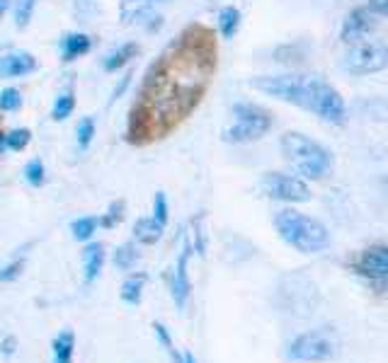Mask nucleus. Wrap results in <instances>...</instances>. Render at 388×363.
<instances>
[{
    "label": "nucleus",
    "mask_w": 388,
    "mask_h": 363,
    "mask_svg": "<svg viewBox=\"0 0 388 363\" xmlns=\"http://www.w3.org/2000/svg\"><path fill=\"white\" fill-rule=\"evenodd\" d=\"M233 119L229 128L224 131L226 143H253L260 141L264 133L272 128L274 119L272 112L255 102H235L233 104Z\"/></svg>",
    "instance_id": "423d86ee"
},
{
    "label": "nucleus",
    "mask_w": 388,
    "mask_h": 363,
    "mask_svg": "<svg viewBox=\"0 0 388 363\" xmlns=\"http://www.w3.org/2000/svg\"><path fill=\"white\" fill-rule=\"evenodd\" d=\"M240 27V10L233 6H226L221 8L219 12V35L224 37V39H233L235 32H238Z\"/></svg>",
    "instance_id": "f3484780"
},
{
    "label": "nucleus",
    "mask_w": 388,
    "mask_h": 363,
    "mask_svg": "<svg viewBox=\"0 0 388 363\" xmlns=\"http://www.w3.org/2000/svg\"><path fill=\"white\" fill-rule=\"evenodd\" d=\"M340 337L333 327H318L296 334L287 344V358L294 363H328L340 356Z\"/></svg>",
    "instance_id": "39448f33"
},
{
    "label": "nucleus",
    "mask_w": 388,
    "mask_h": 363,
    "mask_svg": "<svg viewBox=\"0 0 388 363\" xmlns=\"http://www.w3.org/2000/svg\"><path fill=\"white\" fill-rule=\"evenodd\" d=\"M30 128H15V131L8 133V148H12V150H22V148L30 143Z\"/></svg>",
    "instance_id": "7c9ffc66"
},
{
    "label": "nucleus",
    "mask_w": 388,
    "mask_h": 363,
    "mask_svg": "<svg viewBox=\"0 0 388 363\" xmlns=\"http://www.w3.org/2000/svg\"><path fill=\"white\" fill-rule=\"evenodd\" d=\"M274 228H277L279 237L301 255H320L330 247L328 228L313 216H306L296 208L279 211L274 216Z\"/></svg>",
    "instance_id": "20e7f679"
},
{
    "label": "nucleus",
    "mask_w": 388,
    "mask_h": 363,
    "mask_svg": "<svg viewBox=\"0 0 388 363\" xmlns=\"http://www.w3.org/2000/svg\"><path fill=\"white\" fill-rule=\"evenodd\" d=\"M189 257H192V247L184 245L182 252L177 257V266L173 271V279H170V293H173V300L180 310L187 305L189 298V291H192V284H189V274H187V266H189Z\"/></svg>",
    "instance_id": "9b49d317"
},
{
    "label": "nucleus",
    "mask_w": 388,
    "mask_h": 363,
    "mask_svg": "<svg viewBox=\"0 0 388 363\" xmlns=\"http://www.w3.org/2000/svg\"><path fill=\"white\" fill-rule=\"evenodd\" d=\"M136 259H139V252H136L134 245H122L119 250L115 252V266L122 271H129L134 269Z\"/></svg>",
    "instance_id": "4be33fe9"
},
{
    "label": "nucleus",
    "mask_w": 388,
    "mask_h": 363,
    "mask_svg": "<svg viewBox=\"0 0 388 363\" xmlns=\"http://www.w3.org/2000/svg\"><path fill=\"white\" fill-rule=\"evenodd\" d=\"M136 54H139V46L131 41V44H124V46H119L117 51H112L110 56L105 59V70H110V73H115V70H119L122 66H126L129 63L131 59H136Z\"/></svg>",
    "instance_id": "a211bd4d"
},
{
    "label": "nucleus",
    "mask_w": 388,
    "mask_h": 363,
    "mask_svg": "<svg viewBox=\"0 0 388 363\" xmlns=\"http://www.w3.org/2000/svg\"><path fill=\"white\" fill-rule=\"evenodd\" d=\"M367 8L374 15L388 17V0H367Z\"/></svg>",
    "instance_id": "473e14b6"
},
{
    "label": "nucleus",
    "mask_w": 388,
    "mask_h": 363,
    "mask_svg": "<svg viewBox=\"0 0 388 363\" xmlns=\"http://www.w3.org/2000/svg\"><path fill=\"white\" fill-rule=\"evenodd\" d=\"M250 88L306 109L325 124L333 126L347 124V104L342 95L318 75H260L250 80Z\"/></svg>",
    "instance_id": "f03ea898"
},
{
    "label": "nucleus",
    "mask_w": 388,
    "mask_h": 363,
    "mask_svg": "<svg viewBox=\"0 0 388 363\" xmlns=\"http://www.w3.org/2000/svg\"><path fill=\"white\" fill-rule=\"evenodd\" d=\"M90 51V37L88 35H68L64 39V61H75L78 56Z\"/></svg>",
    "instance_id": "aec40b11"
},
{
    "label": "nucleus",
    "mask_w": 388,
    "mask_h": 363,
    "mask_svg": "<svg viewBox=\"0 0 388 363\" xmlns=\"http://www.w3.org/2000/svg\"><path fill=\"white\" fill-rule=\"evenodd\" d=\"M122 216H124V202H115L110 206V211H107V216L100 218V226L102 228H115L117 223L122 221Z\"/></svg>",
    "instance_id": "c85d7f7f"
},
{
    "label": "nucleus",
    "mask_w": 388,
    "mask_h": 363,
    "mask_svg": "<svg viewBox=\"0 0 388 363\" xmlns=\"http://www.w3.org/2000/svg\"><path fill=\"white\" fill-rule=\"evenodd\" d=\"M383 184H386V187H388V177H386V179H383Z\"/></svg>",
    "instance_id": "4c0bfd02"
},
{
    "label": "nucleus",
    "mask_w": 388,
    "mask_h": 363,
    "mask_svg": "<svg viewBox=\"0 0 388 363\" xmlns=\"http://www.w3.org/2000/svg\"><path fill=\"white\" fill-rule=\"evenodd\" d=\"M8 6H10V0H0V20H3V15H6Z\"/></svg>",
    "instance_id": "f704fd0d"
},
{
    "label": "nucleus",
    "mask_w": 388,
    "mask_h": 363,
    "mask_svg": "<svg viewBox=\"0 0 388 363\" xmlns=\"http://www.w3.org/2000/svg\"><path fill=\"white\" fill-rule=\"evenodd\" d=\"M260 192L272 202L284 204H306L311 202V187L306 179L284 172H264L260 179Z\"/></svg>",
    "instance_id": "6e6552de"
},
{
    "label": "nucleus",
    "mask_w": 388,
    "mask_h": 363,
    "mask_svg": "<svg viewBox=\"0 0 388 363\" xmlns=\"http://www.w3.org/2000/svg\"><path fill=\"white\" fill-rule=\"evenodd\" d=\"M22 262H12V264H8V266H3L0 269V284H6V281H15L17 276L22 274Z\"/></svg>",
    "instance_id": "2f4dec72"
},
{
    "label": "nucleus",
    "mask_w": 388,
    "mask_h": 363,
    "mask_svg": "<svg viewBox=\"0 0 388 363\" xmlns=\"http://www.w3.org/2000/svg\"><path fill=\"white\" fill-rule=\"evenodd\" d=\"M75 107V97L70 92H64L59 99L54 102V112H51V117L56 119V121H64V119L70 117V112H73Z\"/></svg>",
    "instance_id": "b1692460"
},
{
    "label": "nucleus",
    "mask_w": 388,
    "mask_h": 363,
    "mask_svg": "<svg viewBox=\"0 0 388 363\" xmlns=\"http://www.w3.org/2000/svg\"><path fill=\"white\" fill-rule=\"evenodd\" d=\"M148 3H165V0H148Z\"/></svg>",
    "instance_id": "e433bc0d"
},
{
    "label": "nucleus",
    "mask_w": 388,
    "mask_h": 363,
    "mask_svg": "<svg viewBox=\"0 0 388 363\" xmlns=\"http://www.w3.org/2000/svg\"><path fill=\"white\" fill-rule=\"evenodd\" d=\"M214 70V35L204 27L184 30L146 75L139 107H134V112L141 109V114H131V121H139V131L131 138L141 141V133L158 138L182 121L202 102Z\"/></svg>",
    "instance_id": "f257e3e1"
},
{
    "label": "nucleus",
    "mask_w": 388,
    "mask_h": 363,
    "mask_svg": "<svg viewBox=\"0 0 388 363\" xmlns=\"http://www.w3.org/2000/svg\"><path fill=\"white\" fill-rule=\"evenodd\" d=\"M352 269L354 274L371 281V284L388 286V245H376L362 250L357 255V259L352 262Z\"/></svg>",
    "instance_id": "1a4fd4ad"
},
{
    "label": "nucleus",
    "mask_w": 388,
    "mask_h": 363,
    "mask_svg": "<svg viewBox=\"0 0 388 363\" xmlns=\"http://www.w3.org/2000/svg\"><path fill=\"white\" fill-rule=\"evenodd\" d=\"M20 104H22V97L15 88H8L0 92V109H3V112H12V109H17Z\"/></svg>",
    "instance_id": "bb28decb"
},
{
    "label": "nucleus",
    "mask_w": 388,
    "mask_h": 363,
    "mask_svg": "<svg viewBox=\"0 0 388 363\" xmlns=\"http://www.w3.org/2000/svg\"><path fill=\"white\" fill-rule=\"evenodd\" d=\"M279 148L287 165L301 179H325L333 170V153L301 131H287L279 138Z\"/></svg>",
    "instance_id": "7ed1b4c3"
},
{
    "label": "nucleus",
    "mask_w": 388,
    "mask_h": 363,
    "mask_svg": "<svg viewBox=\"0 0 388 363\" xmlns=\"http://www.w3.org/2000/svg\"><path fill=\"white\" fill-rule=\"evenodd\" d=\"M342 68L349 75H374L388 68V44L381 39H364L347 44L342 56Z\"/></svg>",
    "instance_id": "0eeeda50"
},
{
    "label": "nucleus",
    "mask_w": 388,
    "mask_h": 363,
    "mask_svg": "<svg viewBox=\"0 0 388 363\" xmlns=\"http://www.w3.org/2000/svg\"><path fill=\"white\" fill-rule=\"evenodd\" d=\"M35 6H37V0H17V10H15L17 27H25L27 22H30L32 12H35Z\"/></svg>",
    "instance_id": "c756f323"
},
{
    "label": "nucleus",
    "mask_w": 388,
    "mask_h": 363,
    "mask_svg": "<svg viewBox=\"0 0 388 363\" xmlns=\"http://www.w3.org/2000/svg\"><path fill=\"white\" fill-rule=\"evenodd\" d=\"M170 208H168V197H165V192H155L153 197V218L160 223V226H165L168 223V216H170Z\"/></svg>",
    "instance_id": "393cba45"
},
{
    "label": "nucleus",
    "mask_w": 388,
    "mask_h": 363,
    "mask_svg": "<svg viewBox=\"0 0 388 363\" xmlns=\"http://www.w3.org/2000/svg\"><path fill=\"white\" fill-rule=\"evenodd\" d=\"M182 363H197V358H194L192 351H184L182 353Z\"/></svg>",
    "instance_id": "72a5a7b5"
},
{
    "label": "nucleus",
    "mask_w": 388,
    "mask_h": 363,
    "mask_svg": "<svg viewBox=\"0 0 388 363\" xmlns=\"http://www.w3.org/2000/svg\"><path fill=\"white\" fill-rule=\"evenodd\" d=\"M78 146L80 148H88L90 146V141H93V136H95V121L90 117H85L83 121L78 124Z\"/></svg>",
    "instance_id": "cd10ccee"
},
{
    "label": "nucleus",
    "mask_w": 388,
    "mask_h": 363,
    "mask_svg": "<svg viewBox=\"0 0 388 363\" xmlns=\"http://www.w3.org/2000/svg\"><path fill=\"white\" fill-rule=\"evenodd\" d=\"M105 264V250L100 242H90L83 250V271H85V284H93L102 271Z\"/></svg>",
    "instance_id": "ddd939ff"
},
{
    "label": "nucleus",
    "mask_w": 388,
    "mask_h": 363,
    "mask_svg": "<svg viewBox=\"0 0 388 363\" xmlns=\"http://www.w3.org/2000/svg\"><path fill=\"white\" fill-rule=\"evenodd\" d=\"M6 146H8V136H3V133H0V153L6 150Z\"/></svg>",
    "instance_id": "c9c22d12"
},
{
    "label": "nucleus",
    "mask_w": 388,
    "mask_h": 363,
    "mask_svg": "<svg viewBox=\"0 0 388 363\" xmlns=\"http://www.w3.org/2000/svg\"><path fill=\"white\" fill-rule=\"evenodd\" d=\"M374 27H376V15H374L369 8H354V10L345 17L342 30H340V39H342L345 44H354V41L371 35Z\"/></svg>",
    "instance_id": "9d476101"
},
{
    "label": "nucleus",
    "mask_w": 388,
    "mask_h": 363,
    "mask_svg": "<svg viewBox=\"0 0 388 363\" xmlns=\"http://www.w3.org/2000/svg\"><path fill=\"white\" fill-rule=\"evenodd\" d=\"M163 228L165 226H160L153 216L139 218V221L134 223V237L139 242H144V245H155V242L160 240V235H163Z\"/></svg>",
    "instance_id": "dca6fc26"
},
{
    "label": "nucleus",
    "mask_w": 388,
    "mask_h": 363,
    "mask_svg": "<svg viewBox=\"0 0 388 363\" xmlns=\"http://www.w3.org/2000/svg\"><path fill=\"white\" fill-rule=\"evenodd\" d=\"M141 3H146V0L134 3V8H124V12H122L124 22L126 25L146 27V30H158V27L163 25V17L155 15V12L151 10V6H141Z\"/></svg>",
    "instance_id": "f8f14e48"
},
{
    "label": "nucleus",
    "mask_w": 388,
    "mask_h": 363,
    "mask_svg": "<svg viewBox=\"0 0 388 363\" xmlns=\"http://www.w3.org/2000/svg\"><path fill=\"white\" fill-rule=\"evenodd\" d=\"M51 351H54V363H73L75 353V332L73 329H61L51 342Z\"/></svg>",
    "instance_id": "2eb2a0df"
},
{
    "label": "nucleus",
    "mask_w": 388,
    "mask_h": 363,
    "mask_svg": "<svg viewBox=\"0 0 388 363\" xmlns=\"http://www.w3.org/2000/svg\"><path fill=\"white\" fill-rule=\"evenodd\" d=\"M97 226H100V221L93 216H83L78 218V221H73V226H70V230H73V237L80 242L90 240V237L95 235V230H97Z\"/></svg>",
    "instance_id": "412c9836"
},
{
    "label": "nucleus",
    "mask_w": 388,
    "mask_h": 363,
    "mask_svg": "<svg viewBox=\"0 0 388 363\" xmlns=\"http://www.w3.org/2000/svg\"><path fill=\"white\" fill-rule=\"evenodd\" d=\"M153 329H155V337H158V342L165 346V351L173 356V361L175 363H182V353H177V349H175L173 337H170L168 327H165V324H160V322H153Z\"/></svg>",
    "instance_id": "5701e85b"
},
{
    "label": "nucleus",
    "mask_w": 388,
    "mask_h": 363,
    "mask_svg": "<svg viewBox=\"0 0 388 363\" xmlns=\"http://www.w3.org/2000/svg\"><path fill=\"white\" fill-rule=\"evenodd\" d=\"M37 68V61L32 59V54H10L6 59L0 61V75H6V78H17V75H25L30 70Z\"/></svg>",
    "instance_id": "4468645a"
},
{
    "label": "nucleus",
    "mask_w": 388,
    "mask_h": 363,
    "mask_svg": "<svg viewBox=\"0 0 388 363\" xmlns=\"http://www.w3.org/2000/svg\"><path fill=\"white\" fill-rule=\"evenodd\" d=\"M25 177H27V182H30L32 187H39V184H44V165H41V160L27 162Z\"/></svg>",
    "instance_id": "a878e982"
},
{
    "label": "nucleus",
    "mask_w": 388,
    "mask_h": 363,
    "mask_svg": "<svg viewBox=\"0 0 388 363\" xmlns=\"http://www.w3.org/2000/svg\"><path fill=\"white\" fill-rule=\"evenodd\" d=\"M144 284H146V276L144 274H136V276H129V279L122 284V300H124L126 305H139L141 303V295H144Z\"/></svg>",
    "instance_id": "6ab92c4d"
}]
</instances>
